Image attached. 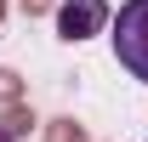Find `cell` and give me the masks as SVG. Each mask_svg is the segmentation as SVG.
Wrapping results in <instances>:
<instances>
[{
	"mask_svg": "<svg viewBox=\"0 0 148 142\" xmlns=\"http://www.w3.org/2000/svg\"><path fill=\"white\" fill-rule=\"evenodd\" d=\"M114 57L131 80L148 85V0H125L114 12Z\"/></svg>",
	"mask_w": 148,
	"mask_h": 142,
	"instance_id": "obj_1",
	"label": "cell"
},
{
	"mask_svg": "<svg viewBox=\"0 0 148 142\" xmlns=\"http://www.w3.org/2000/svg\"><path fill=\"white\" fill-rule=\"evenodd\" d=\"M108 23H114L108 0H63V6H57V34L69 40V46H80V40L103 34Z\"/></svg>",
	"mask_w": 148,
	"mask_h": 142,
	"instance_id": "obj_2",
	"label": "cell"
},
{
	"mask_svg": "<svg viewBox=\"0 0 148 142\" xmlns=\"http://www.w3.org/2000/svg\"><path fill=\"white\" fill-rule=\"evenodd\" d=\"M0 131H6L12 142L29 137V131H34V108H29V102H12V108H6V119H0Z\"/></svg>",
	"mask_w": 148,
	"mask_h": 142,
	"instance_id": "obj_3",
	"label": "cell"
},
{
	"mask_svg": "<svg viewBox=\"0 0 148 142\" xmlns=\"http://www.w3.org/2000/svg\"><path fill=\"white\" fill-rule=\"evenodd\" d=\"M46 142H86V131H80V119H51L46 125Z\"/></svg>",
	"mask_w": 148,
	"mask_h": 142,
	"instance_id": "obj_4",
	"label": "cell"
},
{
	"mask_svg": "<svg viewBox=\"0 0 148 142\" xmlns=\"http://www.w3.org/2000/svg\"><path fill=\"white\" fill-rule=\"evenodd\" d=\"M0 102H6V108L23 102V74L17 68H0Z\"/></svg>",
	"mask_w": 148,
	"mask_h": 142,
	"instance_id": "obj_5",
	"label": "cell"
},
{
	"mask_svg": "<svg viewBox=\"0 0 148 142\" xmlns=\"http://www.w3.org/2000/svg\"><path fill=\"white\" fill-rule=\"evenodd\" d=\"M23 12H29V17H40V12H51V0H23Z\"/></svg>",
	"mask_w": 148,
	"mask_h": 142,
	"instance_id": "obj_6",
	"label": "cell"
},
{
	"mask_svg": "<svg viewBox=\"0 0 148 142\" xmlns=\"http://www.w3.org/2000/svg\"><path fill=\"white\" fill-rule=\"evenodd\" d=\"M0 17H6V0H0Z\"/></svg>",
	"mask_w": 148,
	"mask_h": 142,
	"instance_id": "obj_7",
	"label": "cell"
},
{
	"mask_svg": "<svg viewBox=\"0 0 148 142\" xmlns=\"http://www.w3.org/2000/svg\"><path fill=\"white\" fill-rule=\"evenodd\" d=\"M0 142H12V137H6V131H0Z\"/></svg>",
	"mask_w": 148,
	"mask_h": 142,
	"instance_id": "obj_8",
	"label": "cell"
}]
</instances>
